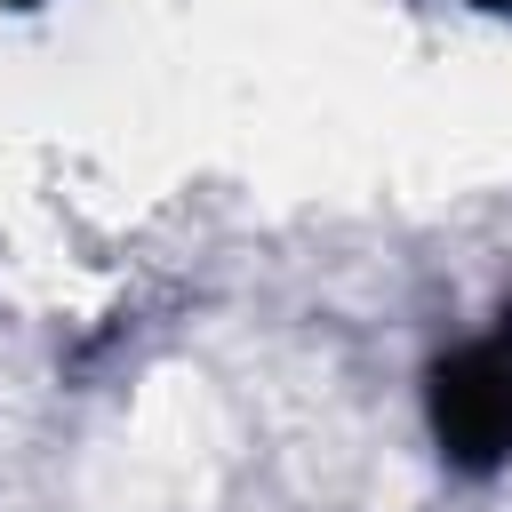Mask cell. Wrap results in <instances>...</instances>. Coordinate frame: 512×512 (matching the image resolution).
<instances>
[{"instance_id": "6da1fadb", "label": "cell", "mask_w": 512, "mask_h": 512, "mask_svg": "<svg viewBox=\"0 0 512 512\" xmlns=\"http://www.w3.org/2000/svg\"><path fill=\"white\" fill-rule=\"evenodd\" d=\"M432 440L448 464L488 472L512 456V312L432 368Z\"/></svg>"}, {"instance_id": "7a4b0ae2", "label": "cell", "mask_w": 512, "mask_h": 512, "mask_svg": "<svg viewBox=\"0 0 512 512\" xmlns=\"http://www.w3.org/2000/svg\"><path fill=\"white\" fill-rule=\"evenodd\" d=\"M480 8H512V0H480Z\"/></svg>"}, {"instance_id": "3957f363", "label": "cell", "mask_w": 512, "mask_h": 512, "mask_svg": "<svg viewBox=\"0 0 512 512\" xmlns=\"http://www.w3.org/2000/svg\"><path fill=\"white\" fill-rule=\"evenodd\" d=\"M8 8H32V0H8Z\"/></svg>"}]
</instances>
